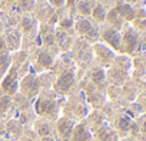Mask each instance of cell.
<instances>
[{
    "mask_svg": "<svg viewBox=\"0 0 146 141\" xmlns=\"http://www.w3.org/2000/svg\"><path fill=\"white\" fill-rule=\"evenodd\" d=\"M129 125H130V121H129L127 118H122V120L119 121V127H120L122 130H127Z\"/></svg>",
    "mask_w": 146,
    "mask_h": 141,
    "instance_id": "7c38bea8",
    "label": "cell"
},
{
    "mask_svg": "<svg viewBox=\"0 0 146 141\" xmlns=\"http://www.w3.org/2000/svg\"><path fill=\"white\" fill-rule=\"evenodd\" d=\"M117 13H119L120 16H123L125 19H133V16H135V10H133L129 5H122V6H119V7H117Z\"/></svg>",
    "mask_w": 146,
    "mask_h": 141,
    "instance_id": "277c9868",
    "label": "cell"
},
{
    "mask_svg": "<svg viewBox=\"0 0 146 141\" xmlns=\"http://www.w3.org/2000/svg\"><path fill=\"white\" fill-rule=\"evenodd\" d=\"M59 131L62 132V135L66 138V137H69L70 135V132H72V122L70 121H67V120H63V121H60V124H59Z\"/></svg>",
    "mask_w": 146,
    "mask_h": 141,
    "instance_id": "8992f818",
    "label": "cell"
},
{
    "mask_svg": "<svg viewBox=\"0 0 146 141\" xmlns=\"http://www.w3.org/2000/svg\"><path fill=\"white\" fill-rule=\"evenodd\" d=\"M22 5H23L26 9H29V7L33 5V0H22Z\"/></svg>",
    "mask_w": 146,
    "mask_h": 141,
    "instance_id": "4fadbf2b",
    "label": "cell"
},
{
    "mask_svg": "<svg viewBox=\"0 0 146 141\" xmlns=\"http://www.w3.org/2000/svg\"><path fill=\"white\" fill-rule=\"evenodd\" d=\"M110 22H112V23H115V26H117V28L120 26L122 20L117 17V12H112V13H110Z\"/></svg>",
    "mask_w": 146,
    "mask_h": 141,
    "instance_id": "9c48e42d",
    "label": "cell"
},
{
    "mask_svg": "<svg viewBox=\"0 0 146 141\" xmlns=\"http://www.w3.org/2000/svg\"><path fill=\"white\" fill-rule=\"evenodd\" d=\"M40 112H46V114H52V111L54 109V104L50 101H42L40 102Z\"/></svg>",
    "mask_w": 146,
    "mask_h": 141,
    "instance_id": "52a82bcc",
    "label": "cell"
},
{
    "mask_svg": "<svg viewBox=\"0 0 146 141\" xmlns=\"http://www.w3.org/2000/svg\"><path fill=\"white\" fill-rule=\"evenodd\" d=\"M103 72L102 70H95L93 72V81L95 82H98V84H100V82H103Z\"/></svg>",
    "mask_w": 146,
    "mask_h": 141,
    "instance_id": "ba28073f",
    "label": "cell"
},
{
    "mask_svg": "<svg viewBox=\"0 0 146 141\" xmlns=\"http://www.w3.org/2000/svg\"><path fill=\"white\" fill-rule=\"evenodd\" d=\"M78 30H79L82 35H86L88 38H92V39H95V38L98 36L96 29H95L93 25H92L90 22H88V20H80V22L78 23Z\"/></svg>",
    "mask_w": 146,
    "mask_h": 141,
    "instance_id": "7a4b0ae2",
    "label": "cell"
},
{
    "mask_svg": "<svg viewBox=\"0 0 146 141\" xmlns=\"http://www.w3.org/2000/svg\"><path fill=\"white\" fill-rule=\"evenodd\" d=\"M40 62H42L43 65L49 66V65L52 63V59H50V56H49L47 53H42V55H40Z\"/></svg>",
    "mask_w": 146,
    "mask_h": 141,
    "instance_id": "8fae6325",
    "label": "cell"
},
{
    "mask_svg": "<svg viewBox=\"0 0 146 141\" xmlns=\"http://www.w3.org/2000/svg\"><path fill=\"white\" fill-rule=\"evenodd\" d=\"M145 107H146V101H145Z\"/></svg>",
    "mask_w": 146,
    "mask_h": 141,
    "instance_id": "2e32d148",
    "label": "cell"
},
{
    "mask_svg": "<svg viewBox=\"0 0 146 141\" xmlns=\"http://www.w3.org/2000/svg\"><path fill=\"white\" fill-rule=\"evenodd\" d=\"M95 17H96L98 20H103V17H105V12H103V9H102L100 6L96 7V10H95Z\"/></svg>",
    "mask_w": 146,
    "mask_h": 141,
    "instance_id": "30bf717a",
    "label": "cell"
},
{
    "mask_svg": "<svg viewBox=\"0 0 146 141\" xmlns=\"http://www.w3.org/2000/svg\"><path fill=\"white\" fill-rule=\"evenodd\" d=\"M136 40H137L136 33H133V32H126V35H125V43H126V46H127V50H132V49L135 48Z\"/></svg>",
    "mask_w": 146,
    "mask_h": 141,
    "instance_id": "5b68a950",
    "label": "cell"
},
{
    "mask_svg": "<svg viewBox=\"0 0 146 141\" xmlns=\"http://www.w3.org/2000/svg\"><path fill=\"white\" fill-rule=\"evenodd\" d=\"M105 40H108L112 46H115V48H119L120 46V35L116 32V30H106L105 32Z\"/></svg>",
    "mask_w": 146,
    "mask_h": 141,
    "instance_id": "3957f363",
    "label": "cell"
},
{
    "mask_svg": "<svg viewBox=\"0 0 146 141\" xmlns=\"http://www.w3.org/2000/svg\"><path fill=\"white\" fill-rule=\"evenodd\" d=\"M143 131L146 132V120H145V122H143Z\"/></svg>",
    "mask_w": 146,
    "mask_h": 141,
    "instance_id": "5bb4252c",
    "label": "cell"
},
{
    "mask_svg": "<svg viewBox=\"0 0 146 141\" xmlns=\"http://www.w3.org/2000/svg\"><path fill=\"white\" fill-rule=\"evenodd\" d=\"M43 141H52V140H50V138H46V140H43Z\"/></svg>",
    "mask_w": 146,
    "mask_h": 141,
    "instance_id": "9a60e30c",
    "label": "cell"
},
{
    "mask_svg": "<svg viewBox=\"0 0 146 141\" xmlns=\"http://www.w3.org/2000/svg\"><path fill=\"white\" fill-rule=\"evenodd\" d=\"M72 84H73V75L70 72H66L59 78V81L54 85V89H57L59 92H66L72 87Z\"/></svg>",
    "mask_w": 146,
    "mask_h": 141,
    "instance_id": "6da1fadb",
    "label": "cell"
}]
</instances>
